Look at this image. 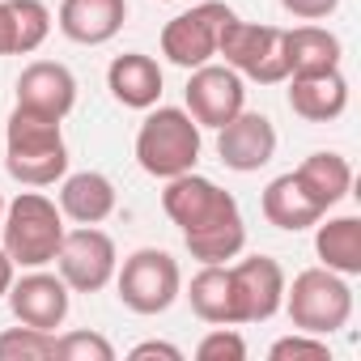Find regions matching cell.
Instances as JSON below:
<instances>
[{"instance_id":"obj_1","label":"cell","mask_w":361,"mask_h":361,"mask_svg":"<svg viewBox=\"0 0 361 361\" xmlns=\"http://www.w3.org/2000/svg\"><path fill=\"white\" fill-rule=\"evenodd\" d=\"M161 209L178 226V234H183L192 259H200V264H226V259L243 255V247H247L243 209H238V200L226 188L213 183V178H204L196 170L166 178Z\"/></svg>"},{"instance_id":"obj_2","label":"cell","mask_w":361,"mask_h":361,"mask_svg":"<svg viewBox=\"0 0 361 361\" xmlns=\"http://www.w3.org/2000/svg\"><path fill=\"white\" fill-rule=\"evenodd\" d=\"M5 170L22 188H51L68 174V145L60 119L13 106L5 128Z\"/></svg>"},{"instance_id":"obj_3","label":"cell","mask_w":361,"mask_h":361,"mask_svg":"<svg viewBox=\"0 0 361 361\" xmlns=\"http://www.w3.org/2000/svg\"><path fill=\"white\" fill-rule=\"evenodd\" d=\"M0 234H5L0 247L18 268H47L56 264V251L64 243V213L43 192H22L5 204Z\"/></svg>"},{"instance_id":"obj_4","label":"cell","mask_w":361,"mask_h":361,"mask_svg":"<svg viewBox=\"0 0 361 361\" xmlns=\"http://www.w3.org/2000/svg\"><path fill=\"white\" fill-rule=\"evenodd\" d=\"M136 161L153 178L188 174L200 161V123L183 106H149L136 132Z\"/></svg>"},{"instance_id":"obj_5","label":"cell","mask_w":361,"mask_h":361,"mask_svg":"<svg viewBox=\"0 0 361 361\" xmlns=\"http://www.w3.org/2000/svg\"><path fill=\"white\" fill-rule=\"evenodd\" d=\"M289 323L298 331L310 336H331L340 327H348L353 319V289L348 276L331 272V268H306L293 276V285H285V302Z\"/></svg>"},{"instance_id":"obj_6","label":"cell","mask_w":361,"mask_h":361,"mask_svg":"<svg viewBox=\"0 0 361 361\" xmlns=\"http://www.w3.org/2000/svg\"><path fill=\"white\" fill-rule=\"evenodd\" d=\"M115 289L132 314H166L183 293V272L170 251L140 247L123 259V268H115Z\"/></svg>"},{"instance_id":"obj_7","label":"cell","mask_w":361,"mask_h":361,"mask_svg":"<svg viewBox=\"0 0 361 361\" xmlns=\"http://www.w3.org/2000/svg\"><path fill=\"white\" fill-rule=\"evenodd\" d=\"M217 56H226V64L259 85H281L289 77L285 68V30L281 26H259V22H243L238 13L226 22Z\"/></svg>"},{"instance_id":"obj_8","label":"cell","mask_w":361,"mask_h":361,"mask_svg":"<svg viewBox=\"0 0 361 361\" xmlns=\"http://www.w3.org/2000/svg\"><path fill=\"white\" fill-rule=\"evenodd\" d=\"M234 18V9L226 0H192L188 13H178L161 26V56L178 68H200L217 56V43H221V30L226 22Z\"/></svg>"},{"instance_id":"obj_9","label":"cell","mask_w":361,"mask_h":361,"mask_svg":"<svg viewBox=\"0 0 361 361\" xmlns=\"http://www.w3.org/2000/svg\"><path fill=\"white\" fill-rule=\"evenodd\" d=\"M56 264H60V276L73 293H98L115 281V268H119V251H115V238L98 226H77V230H64V243L56 251Z\"/></svg>"},{"instance_id":"obj_10","label":"cell","mask_w":361,"mask_h":361,"mask_svg":"<svg viewBox=\"0 0 361 361\" xmlns=\"http://www.w3.org/2000/svg\"><path fill=\"white\" fill-rule=\"evenodd\" d=\"M230 268V302H234V327L238 323H268L285 302V268L272 255H247Z\"/></svg>"},{"instance_id":"obj_11","label":"cell","mask_w":361,"mask_h":361,"mask_svg":"<svg viewBox=\"0 0 361 361\" xmlns=\"http://www.w3.org/2000/svg\"><path fill=\"white\" fill-rule=\"evenodd\" d=\"M183 98H188L183 111H188L200 128H221V123H230V119L247 106L243 77H238L230 64H213V60L200 64V68H192Z\"/></svg>"},{"instance_id":"obj_12","label":"cell","mask_w":361,"mask_h":361,"mask_svg":"<svg viewBox=\"0 0 361 361\" xmlns=\"http://www.w3.org/2000/svg\"><path fill=\"white\" fill-rule=\"evenodd\" d=\"M9 306H13V319L26 323V327H39V331H56L64 327L68 319V306H73V289L64 285V276L56 272H43V268H26V276L9 285Z\"/></svg>"},{"instance_id":"obj_13","label":"cell","mask_w":361,"mask_h":361,"mask_svg":"<svg viewBox=\"0 0 361 361\" xmlns=\"http://www.w3.org/2000/svg\"><path fill=\"white\" fill-rule=\"evenodd\" d=\"M217 157L230 170H238V174H255L259 166H268L276 157V128H272V119L243 106L230 123L217 128Z\"/></svg>"},{"instance_id":"obj_14","label":"cell","mask_w":361,"mask_h":361,"mask_svg":"<svg viewBox=\"0 0 361 361\" xmlns=\"http://www.w3.org/2000/svg\"><path fill=\"white\" fill-rule=\"evenodd\" d=\"M18 106L51 115V119H64L77 106V77H73V68L60 64V60L26 64L22 77H18Z\"/></svg>"},{"instance_id":"obj_15","label":"cell","mask_w":361,"mask_h":361,"mask_svg":"<svg viewBox=\"0 0 361 361\" xmlns=\"http://www.w3.org/2000/svg\"><path fill=\"white\" fill-rule=\"evenodd\" d=\"M60 35L81 47L111 43L128 22V0H60Z\"/></svg>"},{"instance_id":"obj_16","label":"cell","mask_w":361,"mask_h":361,"mask_svg":"<svg viewBox=\"0 0 361 361\" xmlns=\"http://www.w3.org/2000/svg\"><path fill=\"white\" fill-rule=\"evenodd\" d=\"M106 90L115 94L119 106H128V111H149V106H157V98H161V68H157V60L145 56V51H123V56H115L111 68H106Z\"/></svg>"},{"instance_id":"obj_17","label":"cell","mask_w":361,"mask_h":361,"mask_svg":"<svg viewBox=\"0 0 361 361\" xmlns=\"http://www.w3.org/2000/svg\"><path fill=\"white\" fill-rule=\"evenodd\" d=\"M60 213L77 226H102L115 213V183L102 170H77L60 178Z\"/></svg>"},{"instance_id":"obj_18","label":"cell","mask_w":361,"mask_h":361,"mask_svg":"<svg viewBox=\"0 0 361 361\" xmlns=\"http://www.w3.org/2000/svg\"><path fill=\"white\" fill-rule=\"evenodd\" d=\"M348 106V81L344 73H319V77H289V111L306 123H331Z\"/></svg>"},{"instance_id":"obj_19","label":"cell","mask_w":361,"mask_h":361,"mask_svg":"<svg viewBox=\"0 0 361 361\" xmlns=\"http://www.w3.org/2000/svg\"><path fill=\"white\" fill-rule=\"evenodd\" d=\"M340 56H344L340 39L331 30H323V26H293V30H285V68H289V77L336 73Z\"/></svg>"},{"instance_id":"obj_20","label":"cell","mask_w":361,"mask_h":361,"mask_svg":"<svg viewBox=\"0 0 361 361\" xmlns=\"http://www.w3.org/2000/svg\"><path fill=\"white\" fill-rule=\"evenodd\" d=\"M259 209H264V217H268V226H276V230H289V234H298V230H310L319 217H327L310 196H306V188L298 183V174L289 170V174H276L272 183L264 188V200H259Z\"/></svg>"},{"instance_id":"obj_21","label":"cell","mask_w":361,"mask_h":361,"mask_svg":"<svg viewBox=\"0 0 361 361\" xmlns=\"http://www.w3.org/2000/svg\"><path fill=\"white\" fill-rule=\"evenodd\" d=\"M314 255L323 259V268L340 272V276H357L361 272V217L344 213V217H319L314 221Z\"/></svg>"},{"instance_id":"obj_22","label":"cell","mask_w":361,"mask_h":361,"mask_svg":"<svg viewBox=\"0 0 361 361\" xmlns=\"http://www.w3.org/2000/svg\"><path fill=\"white\" fill-rule=\"evenodd\" d=\"M298 183L306 188V196L323 209V213H331L344 196H348V188H353V166H348V157H340V153H310L298 170Z\"/></svg>"},{"instance_id":"obj_23","label":"cell","mask_w":361,"mask_h":361,"mask_svg":"<svg viewBox=\"0 0 361 361\" xmlns=\"http://www.w3.org/2000/svg\"><path fill=\"white\" fill-rule=\"evenodd\" d=\"M188 302L196 319L213 327H234V302H230V268L226 264H200V272L188 285Z\"/></svg>"},{"instance_id":"obj_24","label":"cell","mask_w":361,"mask_h":361,"mask_svg":"<svg viewBox=\"0 0 361 361\" xmlns=\"http://www.w3.org/2000/svg\"><path fill=\"white\" fill-rule=\"evenodd\" d=\"M9 22H13V56H30L51 35V9L43 0H5Z\"/></svg>"},{"instance_id":"obj_25","label":"cell","mask_w":361,"mask_h":361,"mask_svg":"<svg viewBox=\"0 0 361 361\" xmlns=\"http://www.w3.org/2000/svg\"><path fill=\"white\" fill-rule=\"evenodd\" d=\"M0 357L13 361H51L56 357V331H39V327H9L0 331Z\"/></svg>"},{"instance_id":"obj_26","label":"cell","mask_w":361,"mask_h":361,"mask_svg":"<svg viewBox=\"0 0 361 361\" xmlns=\"http://www.w3.org/2000/svg\"><path fill=\"white\" fill-rule=\"evenodd\" d=\"M56 357L60 361H115V344L98 331H68L56 336Z\"/></svg>"},{"instance_id":"obj_27","label":"cell","mask_w":361,"mask_h":361,"mask_svg":"<svg viewBox=\"0 0 361 361\" xmlns=\"http://www.w3.org/2000/svg\"><path fill=\"white\" fill-rule=\"evenodd\" d=\"M272 361H331V348H327V336H310V331H293L285 340H276L268 348Z\"/></svg>"},{"instance_id":"obj_28","label":"cell","mask_w":361,"mask_h":361,"mask_svg":"<svg viewBox=\"0 0 361 361\" xmlns=\"http://www.w3.org/2000/svg\"><path fill=\"white\" fill-rule=\"evenodd\" d=\"M200 361H243L247 357V340L234 327H213L200 344H196Z\"/></svg>"},{"instance_id":"obj_29","label":"cell","mask_w":361,"mask_h":361,"mask_svg":"<svg viewBox=\"0 0 361 361\" xmlns=\"http://www.w3.org/2000/svg\"><path fill=\"white\" fill-rule=\"evenodd\" d=\"M281 9L293 13L298 22H323L340 9V0H281Z\"/></svg>"},{"instance_id":"obj_30","label":"cell","mask_w":361,"mask_h":361,"mask_svg":"<svg viewBox=\"0 0 361 361\" xmlns=\"http://www.w3.org/2000/svg\"><path fill=\"white\" fill-rule=\"evenodd\" d=\"M132 361H149V357H161V361H183V348L178 344H166V340H145L128 353Z\"/></svg>"},{"instance_id":"obj_31","label":"cell","mask_w":361,"mask_h":361,"mask_svg":"<svg viewBox=\"0 0 361 361\" xmlns=\"http://www.w3.org/2000/svg\"><path fill=\"white\" fill-rule=\"evenodd\" d=\"M0 56H13V22H9L5 0H0Z\"/></svg>"},{"instance_id":"obj_32","label":"cell","mask_w":361,"mask_h":361,"mask_svg":"<svg viewBox=\"0 0 361 361\" xmlns=\"http://www.w3.org/2000/svg\"><path fill=\"white\" fill-rule=\"evenodd\" d=\"M13 272H18V264L5 255V247H0V298L9 293V285H13Z\"/></svg>"},{"instance_id":"obj_33","label":"cell","mask_w":361,"mask_h":361,"mask_svg":"<svg viewBox=\"0 0 361 361\" xmlns=\"http://www.w3.org/2000/svg\"><path fill=\"white\" fill-rule=\"evenodd\" d=\"M0 217H5V200H0Z\"/></svg>"},{"instance_id":"obj_34","label":"cell","mask_w":361,"mask_h":361,"mask_svg":"<svg viewBox=\"0 0 361 361\" xmlns=\"http://www.w3.org/2000/svg\"><path fill=\"white\" fill-rule=\"evenodd\" d=\"M170 5H174V0H170Z\"/></svg>"}]
</instances>
